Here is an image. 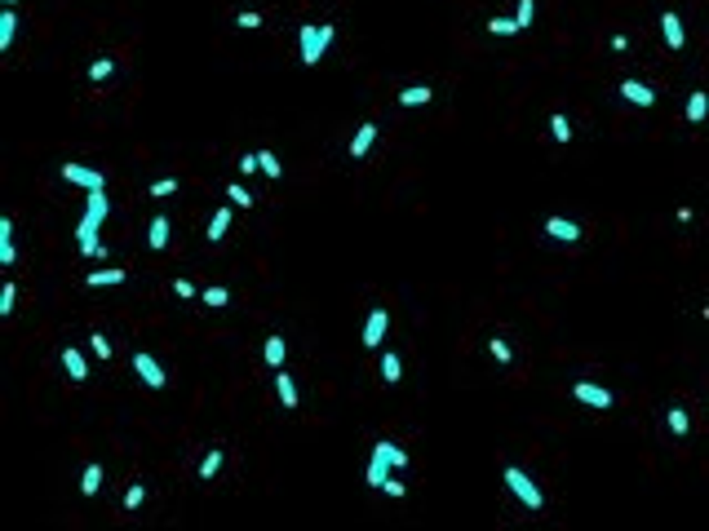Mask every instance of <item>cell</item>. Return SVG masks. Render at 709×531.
I'll return each instance as SVG.
<instances>
[{"label":"cell","instance_id":"6da1fadb","mask_svg":"<svg viewBox=\"0 0 709 531\" xmlns=\"http://www.w3.org/2000/svg\"><path fill=\"white\" fill-rule=\"evenodd\" d=\"M106 213H111L106 186H102V190H85V217H80V226H76V244H80L85 257H106V248H102V239H98V231L106 226Z\"/></svg>","mask_w":709,"mask_h":531},{"label":"cell","instance_id":"7a4b0ae2","mask_svg":"<svg viewBox=\"0 0 709 531\" xmlns=\"http://www.w3.org/2000/svg\"><path fill=\"white\" fill-rule=\"evenodd\" d=\"M408 465V452L399 448V443H390V439H381L377 448H372V456H368V469H364V478H368V487H386L390 482V469H404Z\"/></svg>","mask_w":709,"mask_h":531},{"label":"cell","instance_id":"3957f363","mask_svg":"<svg viewBox=\"0 0 709 531\" xmlns=\"http://www.w3.org/2000/svg\"><path fill=\"white\" fill-rule=\"evenodd\" d=\"M333 35H337L333 22H306V27H297V54H302V67H319V58L328 54Z\"/></svg>","mask_w":709,"mask_h":531},{"label":"cell","instance_id":"277c9868","mask_svg":"<svg viewBox=\"0 0 709 531\" xmlns=\"http://www.w3.org/2000/svg\"><path fill=\"white\" fill-rule=\"evenodd\" d=\"M501 482H506V487L514 491V496H519V505H523V509H532V514H541V509H545V491H541L536 482L527 478V469H519V465H506V469H501Z\"/></svg>","mask_w":709,"mask_h":531},{"label":"cell","instance_id":"5b68a950","mask_svg":"<svg viewBox=\"0 0 709 531\" xmlns=\"http://www.w3.org/2000/svg\"><path fill=\"white\" fill-rule=\"evenodd\" d=\"M63 182H71V186H80V190H102L106 186V177L98 173V168H89V164H76V160H67L63 168Z\"/></svg>","mask_w":709,"mask_h":531},{"label":"cell","instance_id":"8992f818","mask_svg":"<svg viewBox=\"0 0 709 531\" xmlns=\"http://www.w3.org/2000/svg\"><path fill=\"white\" fill-rule=\"evenodd\" d=\"M572 398L576 403H585V407H598V412H607L616 398H612V390H603V385H594V381H576L572 385Z\"/></svg>","mask_w":709,"mask_h":531},{"label":"cell","instance_id":"52a82bcc","mask_svg":"<svg viewBox=\"0 0 709 531\" xmlns=\"http://www.w3.org/2000/svg\"><path fill=\"white\" fill-rule=\"evenodd\" d=\"M134 372H138V377L151 385V390H164V368L155 363V354H147V350H138V354H134Z\"/></svg>","mask_w":709,"mask_h":531},{"label":"cell","instance_id":"ba28073f","mask_svg":"<svg viewBox=\"0 0 709 531\" xmlns=\"http://www.w3.org/2000/svg\"><path fill=\"white\" fill-rule=\"evenodd\" d=\"M386 332H390V315H386V310H372V315L364 319V345L377 350L381 341H386Z\"/></svg>","mask_w":709,"mask_h":531},{"label":"cell","instance_id":"9c48e42d","mask_svg":"<svg viewBox=\"0 0 709 531\" xmlns=\"http://www.w3.org/2000/svg\"><path fill=\"white\" fill-rule=\"evenodd\" d=\"M660 35H665V44H669V49H683V44H687V31H683V18L674 14V9H665V14H660Z\"/></svg>","mask_w":709,"mask_h":531},{"label":"cell","instance_id":"30bf717a","mask_svg":"<svg viewBox=\"0 0 709 531\" xmlns=\"http://www.w3.org/2000/svg\"><path fill=\"white\" fill-rule=\"evenodd\" d=\"M545 235L559 239V244H576V239H581V226H576L572 217H545Z\"/></svg>","mask_w":709,"mask_h":531},{"label":"cell","instance_id":"8fae6325","mask_svg":"<svg viewBox=\"0 0 709 531\" xmlns=\"http://www.w3.org/2000/svg\"><path fill=\"white\" fill-rule=\"evenodd\" d=\"M275 394H280L284 412H297V407H302V398H297V385H293V377H288L284 368H275Z\"/></svg>","mask_w":709,"mask_h":531},{"label":"cell","instance_id":"7c38bea8","mask_svg":"<svg viewBox=\"0 0 709 531\" xmlns=\"http://www.w3.org/2000/svg\"><path fill=\"white\" fill-rule=\"evenodd\" d=\"M621 98L634 106H656V89H647L643 80H621Z\"/></svg>","mask_w":709,"mask_h":531},{"label":"cell","instance_id":"4fadbf2b","mask_svg":"<svg viewBox=\"0 0 709 531\" xmlns=\"http://www.w3.org/2000/svg\"><path fill=\"white\" fill-rule=\"evenodd\" d=\"M372 142H377V124L368 120V124H359L355 138H351V160H364V155L372 151Z\"/></svg>","mask_w":709,"mask_h":531},{"label":"cell","instance_id":"5bb4252c","mask_svg":"<svg viewBox=\"0 0 709 531\" xmlns=\"http://www.w3.org/2000/svg\"><path fill=\"white\" fill-rule=\"evenodd\" d=\"M147 244L160 252V248H169V217L164 213H155L151 217V226H147Z\"/></svg>","mask_w":709,"mask_h":531},{"label":"cell","instance_id":"9a60e30c","mask_svg":"<svg viewBox=\"0 0 709 531\" xmlns=\"http://www.w3.org/2000/svg\"><path fill=\"white\" fill-rule=\"evenodd\" d=\"M63 368L71 372V381H89V363H85V354H80L76 345L63 350Z\"/></svg>","mask_w":709,"mask_h":531},{"label":"cell","instance_id":"2e32d148","mask_svg":"<svg viewBox=\"0 0 709 531\" xmlns=\"http://www.w3.org/2000/svg\"><path fill=\"white\" fill-rule=\"evenodd\" d=\"M426 102H435L430 84H408V89H399V106H426Z\"/></svg>","mask_w":709,"mask_h":531},{"label":"cell","instance_id":"e0dca14e","mask_svg":"<svg viewBox=\"0 0 709 531\" xmlns=\"http://www.w3.org/2000/svg\"><path fill=\"white\" fill-rule=\"evenodd\" d=\"M262 359H266V368H284L288 341H284V336H266V345H262Z\"/></svg>","mask_w":709,"mask_h":531},{"label":"cell","instance_id":"ac0fdd59","mask_svg":"<svg viewBox=\"0 0 709 531\" xmlns=\"http://www.w3.org/2000/svg\"><path fill=\"white\" fill-rule=\"evenodd\" d=\"M14 222L9 217H0V266H14Z\"/></svg>","mask_w":709,"mask_h":531},{"label":"cell","instance_id":"d6986e66","mask_svg":"<svg viewBox=\"0 0 709 531\" xmlns=\"http://www.w3.org/2000/svg\"><path fill=\"white\" fill-rule=\"evenodd\" d=\"M683 111H687V120H692V124H705V115H709V93H705V89H696L692 98H687V106H683Z\"/></svg>","mask_w":709,"mask_h":531},{"label":"cell","instance_id":"ffe728a7","mask_svg":"<svg viewBox=\"0 0 709 531\" xmlns=\"http://www.w3.org/2000/svg\"><path fill=\"white\" fill-rule=\"evenodd\" d=\"M231 209H235V204H231ZM231 209H218V213H213L209 231H204V235H209V244H218V239H226V231H231Z\"/></svg>","mask_w":709,"mask_h":531},{"label":"cell","instance_id":"44dd1931","mask_svg":"<svg viewBox=\"0 0 709 531\" xmlns=\"http://www.w3.org/2000/svg\"><path fill=\"white\" fill-rule=\"evenodd\" d=\"M102 478H106L102 465L89 461V465H85V478H80V491H85V496H98V491H102Z\"/></svg>","mask_w":709,"mask_h":531},{"label":"cell","instance_id":"7402d4cb","mask_svg":"<svg viewBox=\"0 0 709 531\" xmlns=\"http://www.w3.org/2000/svg\"><path fill=\"white\" fill-rule=\"evenodd\" d=\"M399 377H404V363H399V354H395V350H386V354H381V381H386V385H395Z\"/></svg>","mask_w":709,"mask_h":531},{"label":"cell","instance_id":"603a6c76","mask_svg":"<svg viewBox=\"0 0 709 531\" xmlns=\"http://www.w3.org/2000/svg\"><path fill=\"white\" fill-rule=\"evenodd\" d=\"M14 31H18V14H14V5L0 14V49H9L14 44Z\"/></svg>","mask_w":709,"mask_h":531},{"label":"cell","instance_id":"cb8c5ba5","mask_svg":"<svg viewBox=\"0 0 709 531\" xmlns=\"http://www.w3.org/2000/svg\"><path fill=\"white\" fill-rule=\"evenodd\" d=\"M89 288H106V284H125V270L120 266H111V270H93L89 279H85Z\"/></svg>","mask_w":709,"mask_h":531},{"label":"cell","instance_id":"d4e9b609","mask_svg":"<svg viewBox=\"0 0 709 531\" xmlns=\"http://www.w3.org/2000/svg\"><path fill=\"white\" fill-rule=\"evenodd\" d=\"M200 301H204V306H213V310H222V306H231V288H204V293H200Z\"/></svg>","mask_w":709,"mask_h":531},{"label":"cell","instance_id":"484cf974","mask_svg":"<svg viewBox=\"0 0 709 531\" xmlns=\"http://www.w3.org/2000/svg\"><path fill=\"white\" fill-rule=\"evenodd\" d=\"M226 199H231L235 209H253V190H248L244 182H231V186H226Z\"/></svg>","mask_w":709,"mask_h":531},{"label":"cell","instance_id":"4316f807","mask_svg":"<svg viewBox=\"0 0 709 531\" xmlns=\"http://www.w3.org/2000/svg\"><path fill=\"white\" fill-rule=\"evenodd\" d=\"M222 461H226V456H222L218 448H213V452L200 461V478H204V482H213V478H218V469H222Z\"/></svg>","mask_w":709,"mask_h":531},{"label":"cell","instance_id":"83f0119b","mask_svg":"<svg viewBox=\"0 0 709 531\" xmlns=\"http://www.w3.org/2000/svg\"><path fill=\"white\" fill-rule=\"evenodd\" d=\"M665 425H669V430H674V434H678V439H683V434H687V430H692V416H687V412H683V407H669V412H665Z\"/></svg>","mask_w":709,"mask_h":531},{"label":"cell","instance_id":"f1b7e54d","mask_svg":"<svg viewBox=\"0 0 709 531\" xmlns=\"http://www.w3.org/2000/svg\"><path fill=\"white\" fill-rule=\"evenodd\" d=\"M488 354L497 359V363H510V359H514V350H510L506 336H488Z\"/></svg>","mask_w":709,"mask_h":531},{"label":"cell","instance_id":"f546056e","mask_svg":"<svg viewBox=\"0 0 709 531\" xmlns=\"http://www.w3.org/2000/svg\"><path fill=\"white\" fill-rule=\"evenodd\" d=\"M550 133H555V142H572V124H568V115H563V111L550 115Z\"/></svg>","mask_w":709,"mask_h":531},{"label":"cell","instance_id":"4dcf8cb0","mask_svg":"<svg viewBox=\"0 0 709 531\" xmlns=\"http://www.w3.org/2000/svg\"><path fill=\"white\" fill-rule=\"evenodd\" d=\"M257 160H262V173H266V177H284V164H280V155H275V151H257Z\"/></svg>","mask_w":709,"mask_h":531},{"label":"cell","instance_id":"1f68e13d","mask_svg":"<svg viewBox=\"0 0 709 531\" xmlns=\"http://www.w3.org/2000/svg\"><path fill=\"white\" fill-rule=\"evenodd\" d=\"M235 27H239V31H257V27H262V14H257V9H239V14H235Z\"/></svg>","mask_w":709,"mask_h":531},{"label":"cell","instance_id":"d6a6232c","mask_svg":"<svg viewBox=\"0 0 709 531\" xmlns=\"http://www.w3.org/2000/svg\"><path fill=\"white\" fill-rule=\"evenodd\" d=\"M488 31H492V35H514V31H523V27H519V18H492Z\"/></svg>","mask_w":709,"mask_h":531},{"label":"cell","instance_id":"836d02e7","mask_svg":"<svg viewBox=\"0 0 709 531\" xmlns=\"http://www.w3.org/2000/svg\"><path fill=\"white\" fill-rule=\"evenodd\" d=\"M111 71H115L111 58H98V63L89 67V80H93V84H102V80H111Z\"/></svg>","mask_w":709,"mask_h":531},{"label":"cell","instance_id":"e575fe53","mask_svg":"<svg viewBox=\"0 0 709 531\" xmlns=\"http://www.w3.org/2000/svg\"><path fill=\"white\" fill-rule=\"evenodd\" d=\"M514 18H519V27H532V22H536V0H519Z\"/></svg>","mask_w":709,"mask_h":531},{"label":"cell","instance_id":"d590c367","mask_svg":"<svg viewBox=\"0 0 709 531\" xmlns=\"http://www.w3.org/2000/svg\"><path fill=\"white\" fill-rule=\"evenodd\" d=\"M14 306H18V288L5 284L0 288V315H14Z\"/></svg>","mask_w":709,"mask_h":531},{"label":"cell","instance_id":"8d00e7d4","mask_svg":"<svg viewBox=\"0 0 709 531\" xmlns=\"http://www.w3.org/2000/svg\"><path fill=\"white\" fill-rule=\"evenodd\" d=\"M142 500H147V487H142V482H134V487L125 491V509H138Z\"/></svg>","mask_w":709,"mask_h":531},{"label":"cell","instance_id":"74e56055","mask_svg":"<svg viewBox=\"0 0 709 531\" xmlns=\"http://www.w3.org/2000/svg\"><path fill=\"white\" fill-rule=\"evenodd\" d=\"M173 190H177V177H160V182H151V195H155V199L173 195Z\"/></svg>","mask_w":709,"mask_h":531},{"label":"cell","instance_id":"f35d334b","mask_svg":"<svg viewBox=\"0 0 709 531\" xmlns=\"http://www.w3.org/2000/svg\"><path fill=\"white\" fill-rule=\"evenodd\" d=\"M89 350H93L98 359H111V341H106L102 332H93V336H89Z\"/></svg>","mask_w":709,"mask_h":531},{"label":"cell","instance_id":"ab89813d","mask_svg":"<svg viewBox=\"0 0 709 531\" xmlns=\"http://www.w3.org/2000/svg\"><path fill=\"white\" fill-rule=\"evenodd\" d=\"M257 168H262V160H257V151H248V155H239V173H244V177H253V173H257Z\"/></svg>","mask_w":709,"mask_h":531},{"label":"cell","instance_id":"60d3db41","mask_svg":"<svg viewBox=\"0 0 709 531\" xmlns=\"http://www.w3.org/2000/svg\"><path fill=\"white\" fill-rule=\"evenodd\" d=\"M173 293L182 297V301H191V297H200V293H196V284H191V279H173Z\"/></svg>","mask_w":709,"mask_h":531},{"label":"cell","instance_id":"b9f144b4","mask_svg":"<svg viewBox=\"0 0 709 531\" xmlns=\"http://www.w3.org/2000/svg\"><path fill=\"white\" fill-rule=\"evenodd\" d=\"M381 491H386V496H390V500H399V496H404V491H408V487H404V482H399V478H390V482H386V487H381Z\"/></svg>","mask_w":709,"mask_h":531},{"label":"cell","instance_id":"7bdbcfd3","mask_svg":"<svg viewBox=\"0 0 709 531\" xmlns=\"http://www.w3.org/2000/svg\"><path fill=\"white\" fill-rule=\"evenodd\" d=\"M5 5H18V0H5Z\"/></svg>","mask_w":709,"mask_h":531}]
</instances>
